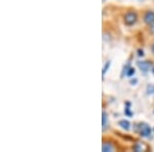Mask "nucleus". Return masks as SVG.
I'll list each match as a JSON object with an SVG mask.
<instances>
[{"label":"nucleus","instance_id":"1","mask_svg":"<svg viewBox=\"0 0 154 152\" xmlns=\"http://www.w3.org/2000/svg\"><path fill=\"white\" fill-rule=\"evenodd\" d=\"M137 21H138V14H137L135 11L126 12L125 14V17H123V23L128 27L134 26V25L137 23Z\"/></svg>","mask_w":154,"mask_h":152},{"label":"nucleus","instance_id":"2","mask_svg":"<svg viewBox=\"0 0 154 152\" xmlns=\"http://www.w3.org/2000/svg\"><path fill=\"white\" fill-rule=\"evenodd\" d=\"M143 22L147 26H150L154 23V11H148L145 12L143 17Z\"/></svg>","mask_w":154,"mask_h":152},{"label":"nucleus","instance_id":"3","mask_svg":"<svg viewBox=\"0 0 154 152\" xmlns=\"http://www.w3.org/2000/svg\"><path fill=\"white\" fill-rule=\"evenodd\" d=\"M139 132H140V135L142 137H145V138H147L151 135V129L150 126H148V124L146 123H142L140 126H139Z\"/></svg>","mask_w":154,"mask_h":152},{"label":"nucleus","instance_id":"4","mask_svg":"<svg viewBox=\"0 0 154 152\" xmlns=\"http://www.w3.org/2000/svg\"><path fill=\"white\" fill-rule=\"evenodd\" d=\"M138 66L143 72H148L152 69V63L149 61H139Z\"/></svg>","mask_w":154,"mask_h":152},{"label":"nucleus","instance_id":"5","mask_svg":"<svg viewBox=\"0 0 154 152\" xmlns=\"http://www.w3.org/2000/svg\"><path fill=\"white\" fill-rule=\"evenodd\" d=\"M102 150H103L104 152L114 151V147L111 145L110 143H106V142H104L103 145H102Z\"/></svg>","mask_w":154,"mask_h":152},{"label":"nucleus","instance_id":"6","mask_svg":"<svg viewBox=\"0 0 154 152\" xmlns=\"http://www.w3.org/2000/svg\"><path fill=\"white\" fill-rule=\"evenodd\" d=\"M107 123H108V115L105 111L103 112V118H102V126H103V131H105L107 128Z\"/></svg>","mask_w":154,"mask_h":152},{"label":"nucleus","instance_id":"7","mask_svg":"<svg viewBox=\"0 0 154 152\" xmlns=\"http://www.w3.org/2000/svg\"><path fill=\"white\" fill-rule=\"evenodd\" d=\"M119 126H120L122 129H125L128 131V129H130L131 124H130V123H128V120H125H125H120V121H119Z\"/></svg>","mask_w":154,"mask_h":152},{"label":"nucleus","instance_id":"8","mask_svg":"<svg viewBox=\"0 0 154 152\" xmlns=\"http://www.w3.org/2000/svg\"><path fill=\"white\" fill-rule=\"evenodd\" d=\"M134 148V150L137 151V152H141V151H145V149H146V147L143 145V144H140V143H138V144H136L135 146L133 147Z\"/></svg>","mask_w":154,"mask_h":152},{"label":"nucleus","instance_id":"9","mask_svg":"<svg viewBox=\"0 0 154 152\" xmlns=\"http://www.w3.org/2000/svg\"><path fill=\"white\" fill-rule=\"evenodd\" d=\"M110 62H107V63L105 64V66H104V69H103V75H105L106 74V72H107V70L109 69V67H110Z\"/></svg>","mask_w":154,"mask_h":152},{"label":"nucleus","instance_id":"10","mask_svg":"<svg viewBox=\"0 0 154 152\" xmlns=\"http://www.w3.org/2000/svg\"><path fill=\"white\" fill-rule=\"evenodd\" d=\"M149 32H150L151 34H153V35H154V23L152 25H150V26H149Z\"/></svg>","mask_w":154,"mask_h":152},{"label":"nucleus","instance_id":"11","mask_svg":"<svg viewBox=\"0 0 154 152\" xmlns=\"http://www.w3.org/2000/svg\"><path fill=\"white\" fill-rule=\"evenodd\" d=\"M148 91H149V93H151V94H154V85H150L148 88Z\"/></svg>","mask_w":154,"mask_h":152},{"label":"nucleus","instance_id":"12","mask_svg":"<svg viewBox=\"0 0 154 152\" xmlns=\"http://www.w3.org/2000/svg\"><path fill=\"white\" fill-rule=\"evenodd\" d=\"M151 53H152V54L154 56V43L151 45Z\"/></svg>","mask_w":154,"mask_h":152},{"label":"nucleus","instance_id":"13","mask_svg":"<svg viewBox=\"0 0 154 152\" xmlns=\"http://www.w3.org/2000/svg\"><path fill=\"white\" fill-rule=\"evenodd\" d=\"M103 1H105V0H103Z\"/></svg>","mask_w":154,"mask_h":152}]
</instances>
